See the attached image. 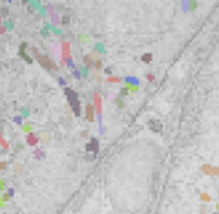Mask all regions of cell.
Here are the masks:
<instances>
[{
  "label": "cell",
  "mask_w": 219,
  "mask_h": 214,
  "mask_svg": "<svg viewBox=\"0 0 219 214\" xmlns=\"http://www.w3.org/2000/svg\"><path fill=\"white\" fill-rule=\"evenodd\" d=\"M64 92H66V95H67V100H69V103H70V107H72L73 113H75L76 116H79V115H81V103H79L78 94L70 88H66Z\"/></svg>",
  "instance_id": "6da1fadb"
},
{
  "label": "cell",
  "mask_w": 219,
  "mask_h": 214,
  "mask_svg": "<svg viewBox=\"0 0 219 214\" xmlns=\"http://www.w3.org/2000/svg\"><path fill=\"white\" fill-rule=\"evenodd\" d=\"M33 52H35V57H36L37 60H39V63H40V64H42V66H43L46 70H52V71H57V70H58V69H57V66H55L54 63H52V61H51V60H49L46 55H42V54H39L36 49H33Z\"/></svg>",
  "instance_id": "7a4b0ae2"
},
{
  "label": "cell",
  "mask_w": 219,
  "mask_h": 214,
  "mask_svg": "<svg viewBox=\"0 0 219 214\" xmlns=\"http://www.w3.org/2000/svg\"><path fill=\"white\" fill-rule=\"evenodd\" d=\"M149 126H151V129L155 131V132H160V131L163 129V125L160 124L158 121H155V119H152V121L149 122Z\"/></svg>",
  "instance_id": "3957f363"
},
{
  "label": "cell",
  "mask_w": 219,
  "mask_h": 214,
  "mask_svg": "<svg viewBox=\"0 0 219 214\" xmlns=\"http://www.w3.org/2000/svg\"><path fill=\"white\" fill-rule=\"evenodd\" d=\"M87 150H92L94 153H97V152H98V144H97V140H95V138H92L91 144H88V146H87Z\"/></svg>",
  "instance_id": "277c9868"
},
{
  "label": "cell",
  "mask_w": 219,
  "mask_h": 214,
  "mask_svg": "<svg viewBox=\"0 0 219 214\" xmlns=\"http://www.w3.org/2000/svg\"><path fill=\"white\" fill-rule=\"evenodd\" d=\"M27 141H28V144H30V146H36L39 140H37L36 135H33V134H28V135H27Z\"/></svg>",
  "instance_id": "5b68a950"
},
{
  "label": "cell",
  "mask_w": 219,
  "mask_h": 214,
  "mask_svg": "<svg viewBox=\"0 0 219 214\" xmlns=\"http://www.w3.org/2000/svg\"><path fill=\"white\" fill-rule=\"evenodd\" d=\"M24 48H25V45H24V43H22V45H21V48H19V55H21V57H22V58H25V60H27V61H28V63H32V58H30V57H28V55H27V54L24 52Z\"/></svg>",
  "instance_id": "8992f818"
},
{
  "label": "cell",
  "mask_w": 219,
  "mask_h": 214,
  "mask_svg": "<svg viewBox=\"0 0 219 214\" xmlns=\"http://www.w3.org/2000/svg\"><path fill=\"white\" fill-rule=\"evenodd\" d=\"M87 113H88V121H92V106H88Z\"/></svg>",
  "instance_id": "52a82bcc"
},
{
  "label": "cell",
  "mask_w": 219,
  "mask_h": 214,
  "mask_svg": "<svg viewBox=\"0 0 219 214\" xmlns=\"http://www.w3.org/2000/svg\"><path fill=\"white\" fill-rule=\"evenodd\" d=\"M84 63L87 64V67H90V66H91V60H90V57H85V58H84Z\"/></svg>",
  "instance_id": "ba28073f"
},
{
  "label": "cell",
  "mask_w": 219,
  "mask_h": 214,
  "mask_svg": "<svg viewBox=\"0 0 219 214\" xmlns=\"http://www.w3.org/2000/svg\"><path fill=\"white\" fill-rule=\"evenodd\" d=\"M151 58H152L151 55H143V61H146V63H149V61H151Z\"/></svg>",
  "instance_id": "9c48e42d"
},
{
  "label": "cell",
  "mask_w": 219,
  "mask_h": 214,
  "mask_svg": "<svg viewBox=\"0 0 219 214\" xmlns=\"http://www.w3.org/2000/svg\"><path fill=\"white\" fill-rule=\"evenodd\" d=\"M63 22H64V24H67V22H69V18L64 17V18H63Z\"/></svg>",
  "instance_id": "30bf717a"
},
{
  "label": "cell",
  "mask_w": 219,
  "mask_h": 214,
  "mask_svg": "<svg viewBox=\"0 0 219 214\" xmlns=\"http://www.w3.org/2000/svg\"><path fill=\"white\" fill-rule=\"evenodd\" d=\"M6 168V164H0V170H5Z\"/></svg>",
  "instance_id": "8fae6325"
},
{
  "label": "cell",
  "mask_w": 219,
  "mask_h": 214,
  "mask_svg": "<svg viewBox=\"0 0 219 214\" xmlns=\"http://www.w3.org/2000/svg\"><path fill=\"white\" fill-rule=\"evenodd\" d=\"M116 103H118V106L119 107H122V101H121V100H116Z\"/></svg>",
  "instance_id": "7c38bea8"
},
{
  "label": "cell",
  "mask_w": 219,
  "mask_h": 214,
  "mask_svg": "<svg viewBox=\"0 0 219 214\" xmlns=\"http://www.w3.org/2000/svg\"><path fill=\"white\" fill-rule=\"evenodd\" d=\"M3 31H5V28H3V27H0V33H3Z\"/></svg>",
  "instance_id": "4fadbf2b"
},
{
  "label": "cell",
  "mask_w": 219,
  "mask_h": 214,
  "mask_svg": "<svg viewBox=\"0 0 219 214\" xmlns=\"http://www.w3.org/2000/svg\"><path fill=\"white\" fill-rule=\"evenodd\" d=\"M215 214H219V213H215Z\"/></svg>",
  "instance_id": "5bb4252c"
}]
</instances>
